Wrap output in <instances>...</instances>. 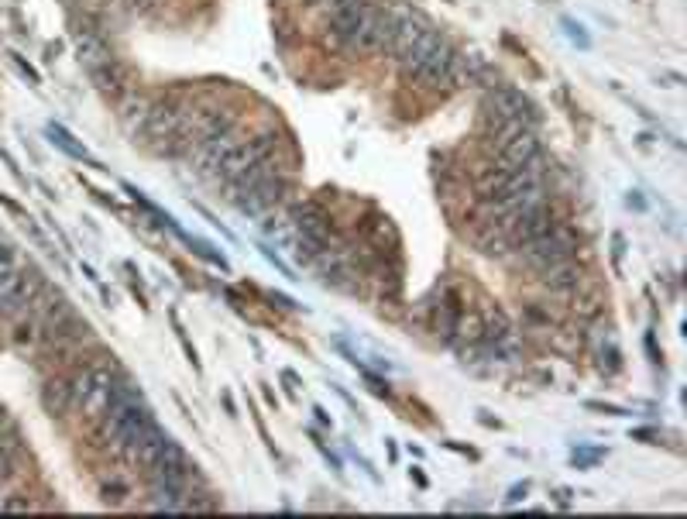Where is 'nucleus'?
<instances>
[{
	"mask_svg": "<svg viewBox=\"0 0 687 519\" xmlns=\"http://www.w3.org/2000/svg\"><path fill=\"white\" fill-rule=\"evenodd\" d=\"M282 196H286V179H268V183L255 186V190L231 196V203L248 217H265V214H272V210L279 207Z\"/></svg>",
	"mask_w": 687,
	"mask_h": 519,
	"instance_id": "obj_6",
	"label": "nucleus"
},
{
	"mask_svg": "<svg viewBox=\"0 0 687 519\" xmlns=\"http://www.w3.org/2000/svg\"><path fill=\"white\" fill-rule=\"evenodd\" d=\"M42 406L49 416H66V410L73 406V389H69V379H52L42 389Z\"/></svg>",
	"mask_w": 687,
	"mask_h": 519,
	"instance_id": "obj_15",
	"label": "nucleus"
},
{
	"mask_svg": "<svg viewBox=\"0 0 687 519\" xmlns=\"http://www.w3.org/2000/svg\"><path fill=\"white\" fill-rule=\"evenodd\" d=\"M165 437L162 430H159V423H145V427L138 430V434L131 437V444L124 447V454H128V461H134V465H141V468H152L155 461H159V454H162V447H165Z\"/></svg>",
	"mask_w": 687,
	"mask_h": 519,
	"instance_id": "obj_8",
	"label": "nucleus"
},
{
	"mask_svg": "<svg viewBox=\"0 0 687 519\" xmlns=\"http://www.w3.org/2000/svg\"><path fill=\"white\" fill-rule=\"evenodd\" d=\"M519 258H523V265H529L533 272H547L554 269V265L567 262V258H574V234L567 231V227H550L547 234H540V238L526 241V245H519Z\"/></svg>",
	"mask_w": 687,
	"mask_h": 519,
	"instance_id": "obj_2",
	"label": "nucleus"
},
{
	"mask_svg": "<svg viewBox=\"0 0 687 519\" xmlns=\"http://www.w3.org/2000/svg\"><path fill=\"white\" fill-rule=\"evenodd\" d=\"M540 275H543V286L554 289V293H571V289L581 286V272H578V265H574L571 258L554 265V269L540 272Z\"/></svg>",
	"mask_w": 687,
	"mask_h": 519,
	"instance_id": "obj_14",
	"label": "nucleus"
},
{
	"mask_svg": "<svg viewBox=\"0 0 687 519\" xmlns=\"http://www.w3.org/2000/svg\"><path fill=\"white\" fill-rule=\"evenodd\" d=\"M495 152H499V165H502V169L512 172V169H519V165H526L529 159H536V155H540V138H536V131L526 124V128L516 131V135H512L509 141H502Z\"/></svg>",
	"mask_w": 687,
	"mask_h": 519,
	"instance_id": "obj_7",
	"label": "nucleus"
},
{
	"mask_svg": "<svg viewBox=\"0 0 687 519\" xmlns=\"http://www.w3.org/2000/svg\"><path fill=\"white\" fill-rule=\"evenodd\" d=\"M11 269H18V248L0 234V275L11 272Z\"/></svg>",
	"mask_w": 687,
	"mask_h": 519,
	"instance_id": "obj_19",
	"label": "nucleus"
},
{
	"mask_svg": "<svg viewBox=\"0 0 687 519\" xmlns=\"http://www.w3.org/2000/svg\"><path fill=\"white\" fill-rule=\"evenodd\" d=\"M564 28H567V35H571V42H578L581 49H588V35H584L581 25H574V21H564Z\"/></svg>",
	"mask_w": 687,
	"mask_h": 519,
	"instance_id": "obj_21",
	"label": "nucleus"
},
{
	"mask_svg": "<svg viewBox=\"0 0 687 519\" xmlns=\"http://www.w3.org/2000/svg\"><path fill=\"white\" fill-rule=\"evenodd\" d=\"M90 76H93V83H97L104 93H117L124 86V69L117 66V62H107L104 69H97V73H90Z\"/></svg>",
	"mask_w": 687,
	"mask_h": 519,
	"instance_id": "obj_17",
	"label": "nucleus"
},
{
	"mask_svg": "<svg viewBox=\"0 0 687 519\" xmlns=\"http://www.w3.org/2000/svg\"><path fill=\"white\" fill-rule=\"evenodd\" d=\"M18 454H21L18 437H0V482H4V478H11Z\"/></svg>",
	"mask_w": 687,
	"mask_h": 519,
	"instance_id": "obj_18",
	"label": "nucleus"
},
{
	"mask_svg": "<svg viewBox=\"0 0 687 519\" xmlns=\"http://www.w3.org/2000/svg\"><path fill=\"white\" fill-rule=\"evenodd\" d=\"M268 179H286V169H282V162H275L272 155H268V159H262V162H255L248 172H241V176L234 179V183H227L224 193H227V200H231V196L255 190V186L268 183Z\"/></svg>",
	"mask_w": 687,
	"mask_h": 519,
	"instance_id": "obj_11",
	"label": "nucleus"
},
{
	"mask_svg": "<svg viewBox=\"0 0 687 519\" xmlns=\"http://www.w3.org/2000/svg\"><path fill=\"white\" fill-rule=\"evenodd\" d=\"M433 28V21L426 18V14H420L413 7V11L409 14H402V18L396 21V31H392V42H389V52H392V59H402V55H406L409 49H413L416 42H420V38L426 35V31Z\"/></svg>",
	"mask_w": 687,
	"mask_h": 519,
	"instance_id": "obj_9",
	"label": "nucleus"
},
{
	"mask_svg": "<svg viewBox=\"0 0 687 519\" xmlns=\"http://www.w3.org/2000/svg\"><path fill=\"white\" fill-rule=\"evenodd\" d=\"M292 224H296L299 238L306 241H317V245H330V217L323 214V207H317V203H299L296 210H292Z\"/></svg>",
	"mask_w": 687,
	"mask_h": 519,
	"instance_id": "obj_10",
	"label": "nucleus"
},
{
	"mask_svg": "<svg viewBox=\"0 0 687 519\" xmlns=\"http://www.w3.org/2000/svg\"><path fill=\"white\" fill-rule=\"evenodd\" d=\"M317 4H320V7H327V11H330V14H334V11H337V7L351 4V0H317Z\"/></svg>",
	"mask_w": 687,
	"mask_h": 519,
	"instance_id": "obj_22",
	"label": "nucleus"
},
{
	"mask_svg": "<svg viewBox=\"0 0 687 519\" xmlns=\"http://www.w3.org/2000/svg\"><path fill=\"white\" fill-rule=\"evenodd\" d=\"M76 55H80V62L86 66V73H97V69H104L107 62H114V55H110L107 42L100 38V31H93V28L80 31V38H76Z\"/></svg>",
	"mask_w": 687,
	"mask_h": 519,
	"instance_id": "obj_12",
	"label": "nucleus"
},
{
	"mask_svg": "<svg viewBox=\"0 0 687 519\" xmlns=\"http://www.w3.org/2000/svg\"><path fill=\"white\" fill-rule=\"evenodd\" d=\"M145 423H152V410L145 406V399H131V403H114L107 406L104 423H100V440L114 451H124L131 444V437L138 434Z\"/></svg>",
	"mask_w": 687,
	"mask_h": 519,
	"instance_id": "obj_1",
	"label": "nucleus"
},
{
	"mask_svg": "<svg viewBox=\"0 0 687 519\" xmlns=\"http://www.w3.org/2000/svg\"><path fill=\"white\" fill-rule=\"evenodd\" d=\"M49 135H52L55 141H59V145H62V148H66V152H69V155H76V159H86V152H83V148H80V145H76V141H73V138H69V135H66V131H62V128H59V124H52V128H49Z\"/></svg>",
	"mask_w": 687,
	"mask_h": 519,
	"instance_id": "obj_20",
	"label": "nucleus"
},
{
	"mask_svg": "<svg viewBox=\"0 0 687 519\" xmlns=\"http://www.w3.org/2000/svg\"><path fill=\"white\" fill-rule=\"evenodd\" d=\"M268 217V214H265ZM265 234L275 241L282 251H289L292 258H296V245H299V231L296 224H292V217H268L265 220Z\"/></svg>",
	"mask_w": 687,
	"mask_h": 519,
	"instance_id": "obj_16",
	"label": "nucleus"
},
{
	"mask_svg": "<svg viewBox=\"0 0 687 519\" xmlns=\"http://www.w3.org/2000/svg\"><path fill=\"white\" fill-rule=\"evenodd\" d=\"M148 110H152V104H148L145 97H138V93H128V97L121 100V107H117V121H121L124 135H128V138H138L141 131H145Z\"/></svg>",
	"mask_w": 687,
	"mask_h": 519,
	"instance_id": "obj_13",
	"label": "nucleus"
},
{
	"mask_svg": "<svg viewBox=\"0 0 687 519\" xmlns=\"http://www.w3.org/2000/svg\"><path fill=\"white\" fill-rule=\"evenodd\" d=\"M272 148H275V131H262V135H255V138H244L241 145L217 165V176H213V179H220V186L234 183V179H238L241 172H248L255 162L268 159V155H272Z\"/></svg>",
	"mask_w": 687,
	"mask_h": 519,
	"instance_id": "obj_3",
	"label": "nucleus"
},
{
	"mask_svg": "<svg viewBox=\"0 0 687 519\" xmlns=\"http://www.w3.org/2000/svg\"><path fill=\"white\" fill-rule=\"evenodd\" d=\"M244 141V135L238 131V124H234L231 131H224V135L217 138H207V141H196V145H189V165H193L196 176H217V165L227 159V155L234 152Z\"/></svg>",
	"mask_w": 687,
	"mask_h": 519,
	"instance_id": "obj_4",
	"label": "nucleus"
},
{
	"mask_svg": "<svg viewBox=\"0 0 687 519\" xmlns=\"http://www.w3.org/2000/svg\"><path fill=\"white\" fill-rule=\"evenodd\" d=\"M529 100L523 97L519 90H512V86H495V90H488L485 97V117L492 124L499 121H529Z\"/></svg>",
	"mask_w": 687,
	"mask_h": 519,
	"instance_id": "obj_5",
	"label": "nucleus"
}]
</instances>
